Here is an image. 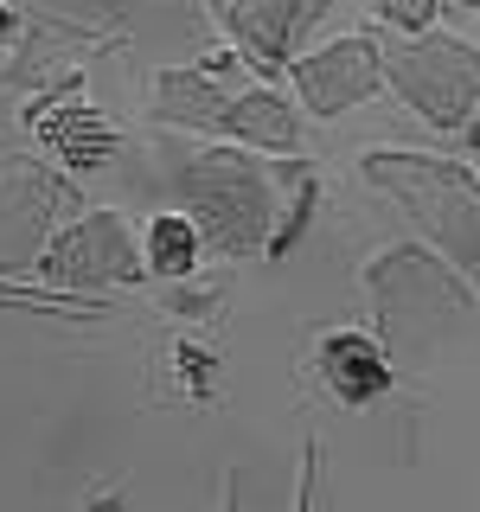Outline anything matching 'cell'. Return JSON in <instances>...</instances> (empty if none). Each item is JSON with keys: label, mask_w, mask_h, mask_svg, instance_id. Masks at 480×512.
I'll return each mask as SVG.
<instances>
[{"label": "cell", "mask_w": 480, "mask_h": 512, "mask_svg": "<svg viewBox=\"0 0 480 512\" xmlns=\"http://www.w3.org/2000/svg\"><path fill=\"white\" fill-rule=\"evenodd\" d=\"M186 218L205 231V244H218L224 256H250L269 250V212H276V192L269 173L237 148H199L173 173Z\"/></svg>", "instance_id": "6da1fadb"}, {"label": "cell", "mask_w": 480, "mask_h": 512, "mask_svg": "<svg viewBox=\"0 0 480 512\" xmlns=\"http://www.w3.org/2000/svg\"><path fill=\"white\" fill-rule=\"evenodd\" d=\"M365 180L391 192L442 256L480 269V186L461 167L429 154H365Z\"/></svg>", "instance_id": "7a4b0ae2"}, {"label": "cell", "mask_w": 480, "mask_h": 512, "mask_svg": "<svg viewBox=\"0 0 480 512\" xmlns=\"http://www.w3.org/2000/svg\"><path fill=\"white\" fill-rule=\"evenodd\" d=\"M384 77L429 128H468L480 109V52L448 32H416L404 45H384Z\"/></svg>", "instance_id": "3957f363"}, {"label": "cell", "mask_w": 480, "mask_h": 512, "mask_svg": "<svg viewBox=\"0 0 480 512\" xmlns=\"http://www.w3.org/2000/svg\"><path fill=\"white\" fill-rule=\"evenodd\" d=\"M39 269H45V282H58V288H116V282L148 276V263H141L122 212H77V218H64L58 231L45 237Z\"/></svg>", "instance_id": "277c9868"}, {"label": "cell", "mask_w": 480, "mask_h": 512, "mask_svg": "<svg viewBox=\"0 0 480 512\" xmlns=\"http://www.w3.org/2000/svg\"><path fill=\"white\" fill-rule=\"evenodd\" d=\"M327 7L333 0H212L218 26L231 32V45L244 52V64H256L263 77L282 71L288 52L301 45V32H308Z\"/></svg>", "instance_id": "5b68a950"}, {"label": "cell", "mask_w": 480, "mask_h": 512, "mask_svg": "<svg viewBox=\"0 0 480 512\" xmlns=\"http://www.w3.org/2000/svg\"><path fill=\"white\" fill-rule=\"evenodd\" d=\"M288 77H295V96L314 109V116H346V109H359L365 96L378 90L384 45L365 39V32H352V39H333L327 52H308Z\"/></svg>", "instance_id": "8992f818"}, {"label": "cell", "mask_w": 480, "mask_h": 512, "mask_svg": "<svg viewBox=\"0 0 480 512\" xmlns=\"http://www.w3.org/2000/svg\"><path fill=\"white\" fill-rule=\"evenodd\" d=\"M32 141L52 160H64V167H77V173H96V167L116 160V128L96 116L90 103H77V84L45 96V103L32 109Z\"/></svg>", "instance_id": "52a82bcc"}, {"label": "cell", "mask_w": 480, "mask_h": 512, "mask_svg": "<svg viewBox=\"0 0 480 512\" xmlns=\"http://www.w3.org/2000/svg\"><path fill=\"white\" fill-rule=\"evenodd\" d=\"M320 378H327V391L340 397L346 410H365L372 397L391 391L384 346L365 340V333H327V346H320Z\"/></svg>", "instance_id": "ba28073f"}, {"label": "cell", "mask_w": 480, "mask_h": 512, "mask_svg": "<svg viewBox=\"0 0 480 512\" xmlns=\"http://www.w3.org/2000/svg\"><path fill=\"white\" fill-rule=\"evenodd\" d=\"M231 103H237V96L224 90L212 71H160V77H154V116H160V122L212 128V135H224Z\"/></svg>", "instance_id": "9c48e42d"}, {"label": "cell", "mask_w": 480, "mask_h": 512, "mask_svg": "<svg viewBox=\"0 0 480 512\" xmlns=\"http://www.w3.org/2000/svg\"><path fill=\"white\" fill-rule=\"evenodd\" d=\"M224 135L250 141V148H269V154H295L301 148V122L276 90H244L237 96L231 116H224Z\"/></svg>", "instance_id": "30bf717a"}, {"label": "cell", "mask_w": 480, "mask_h": 512, "mask_svg": "<svg viewBox=\"0 0 480 512\" xmlns=\"http://www.w3.org/2000/svg\"><path fill=\"white\" fill-rule=\"evenodd\" d=\"M199 250H205V231L192 224L186 212H160L148 224V244H141V263H148V276H167L180 282L199 269Z\"/></svg>", "instance_id": "8fae6325"}, {"label": "cell", "mask_w": 480, "mask_h": 512, "mask_svg": "<svg viewBox=\"0 0 480 512\" xmlns=\"http://www.w3.org/2000/svg\"><path fill=\"white\" fill-rule=\"evenodd\" d=\"M173 372H180V391L192 397V404H205L218 384V359L205 346H173Z\"/></svg>", "instance_id": "7c38bea8"}, {"label": "cell", "mask_w": 480, "mask_h": 512, "mask_svg": "<svg viewBox=\"0 0 480 512\" xmlns=\"http://www.w3.org/2000/svg\"><path fill=\"white\" fill-rule=\"evenodd\" d=\"M308 218H314V180H301V192L288 199V224H282V231H269V256H288V250H295V237L308 231Z\"/></svg>", "instance_id": "4fadbf2b"}, {"label": "cell", "mask_w": 480, "mask_h": 512, "mask_svg": "<svg viewBox=\"0 0 480 512\" xmlns=\"http://www.w3.org/2000/svg\"><path fill=\"white\" fill-rule=\"evenodd\" d=\"M436 7H442V0H378V13H384L397 32H410V39L436 26Z\"/></svg>", "instance_id": "5bb4252c"}, {"label": "cell", "mask_w": 480, "mask_h": 512, "mask_svg": "<svg viewBox=\"0 0 480 512\" xmlns=\"http://www.w3.org/2000/svg\"><path fill=\"white\" fill-rule=\"evenodd\" d=\"M84 512H128V506H122V500H109V493H103V500H90Z\"/></svg>", "instance_id": "9a60e30c"}, {"label": "cell", "mask_w": 480, "mask_h": 512, "mask_svg": "<svg viewBox=\"0 0 480 512\" xmlns=\"http://www.w3.org/2000/svg\"><path fill=\"white\" fill-rule=\"evenodd\" d=\"M468 154L480 160V122H468Z\"/></svg>", "instance_id": "2e32d148"}, {"label": "cell", "mask_w": 480, "mask_h": 512, "mask_svg": "<svg viewBox=\"0 0 480 512\" xmlns=\"http://www.w3.org/2000/svg\"><path fill=\"white\" fill-rule=\"evenodd\" d=\"M301 512H308V474H301Z\"/></svg>", "instance_id": "e0dca14e"}, {"label": "cell", "mask_w": 480, "mask_h": 512, "mask_svg": "<svg viewBox=\"0 0 480 512\" xmlns=\"http://www.w3.org/2000/svg\"><path fill=\"white\" fill-rule=\"evenodd\" d=\"M455 7H480V0H455Z\"/></svg>", "instance_id": "ac0fdd59"}]
</instances>
